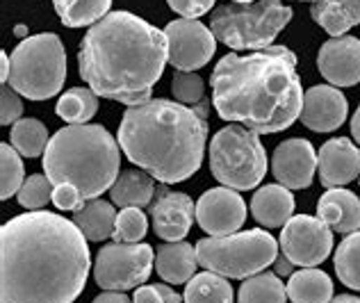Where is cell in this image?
<instances>
[{
  "instance_id": "obj_38",
  "label": "cell",
  "mask_w": 360,
  "mask_h": 303,
  "mask_svg": "<svg viewBox=\"0 0 360 303\" xmlns=\"http://www.w3.org/2000/svg\"><path fill=\"white\" fill-rule=\"evenodd\" d=\"M53 205L58 207V210L75 212L84 205V198L73 185H58V187H53Z\"/></svg>"
},
{
  "instance_id": "obj_5",
  "label": "cell",
  "mask_w": 360,
  "mask_h": 303,
  "mask_svg": "<svg viewBox=\"0 0 360 303\" xmlns=\"http://www.w3.org/2000/svg\"><path fill=\"white\" fill-rule=\"evenodd\" d=\"M119 144L108 128L80 123L58 130L44 153V174L53 187L73 185L84 201L110 192L119 178Z\"/></svg>"
},
{
  "instance_id": "obj_26",
  "label": "cell",
  "mask_w": 360,
  "mask_h": 303,
  "mask_svg": "<svg viewBox=\"0 0 360 303\" xmlns=\"http://www.w3.org/2000/svg\"><path fill=\"white\" fill-rule=\"evenodd\" d=\"M53 7L66 27H84L103 21L112 0H53Z\"/></svg>"
},
{
  "instance_id": "obj_44",
  "label": "cell",
  "mask_w": 360,
  "mask_h": 303,
  "mask_svg": "<svg viewBox=\"0 0 360 303\" xmlns=\"http://www.w3.org/2000/svg\"><path fill=\"white\" fill-rule=\"evenodd\" d=\"M328 303H360V297H352V295H340L335 299H330Z\"/></svg>"
},
{
  "instance_id": "obj_29",
  "label": "cell",
  "mask_w": 360,
  "mask_h": 303,
  "mask_svg": "<svg viewBox=\"0 0 360 303\" xmlns=\"http://www.w3.org/2000/svg\"><path fill=\"white\" fill-rule=\"evenodd\" d=\"M288 288L283 285L278 273L260 271L255 276H249L240 288L238 301L240 303H285Z\"/></svg>"
},
{
  "instance_id": "obj_3",
  "label": "cell",
  "mask_w": 360,
  "mask_h": 303,
  "mask_svg": "<svg viewBox=\"0 0 360 303\" xmlns=\"http://www.w3.org/2000/svg\"><path fill=\"white\" fill-rule=\"evenodd\" d=\"M212 105L224 121L255 132L290 128L303 110L297 55L285 46L226 55L212 71Z\"/></svg>"
},
{
  "instance_id": "obj_9",
  "label": "cell",
  "mask_w": 360,
  "mask_h": 303,
  "mask_svg": "<svg viewBox=\"0 0 360 303\" xmlns=\"http://www.w3.org/2000/svg\"><path fill=\"white\" fill-rule=\"evenodd\" d=\"M210 172L231 189H253L267 174V150L258 132L231 123L210 141Z\"/></svg>"
},
{
  "instance_id": "obj_22",
  "label": "cell",
  "mask_w": 360,
  "mask_h": 303,
  "mask_svg": "<svg viewBox=\"0 0 360 303\" xmlns=\"http://www.w3.org/2000/svg\"><path fill=\"white\" fill-rule=\"evenodd\" d=\"M110 196L119 207H146L155 196V178L144 169H128L115 181Z\"/></svg>"
},
{
  "instance_id": "obj_17",
  "label": "cell",
  "mask_w": 360,
  "mask_h": 303,
  "mask_svg": "<svg viewBox=\"0 0 360 303\" xmlns=\"http://www.w3.org/2000/svg\"><path fill=\"white\" fill-rule=\"evenodd\" d=\"M349 105L345 94L333 84H317L303 94L301 121L315 132H333L345 123Z\"/></svg>"
},
{
  "instance_id": "obj_34",
  "label": "cell",
  "mask_w": 360,
  "mask_h": 303,
  "mask_svg": "<svg viewBox=\"0 0 360 303\" xmlns=\"http://www.w3.org/2000/svg\"><path fill=\"white\" fill-rule=\"evenodd\" d=\"M18 203L27 210H39L49 201H53V183L46 174H32L18 189Z\"/></svg>"
},
{
  "instance_id": "obj_42",
  "label": "cell",
  "mask_w": 360,
  "mask_h": 303,
  "mask_svg": "<svg viewBox=\"0 0 360 303\" xmlns=\"http://www.w3.org/2000/svg\"><path fill=\"white\" fill-rule=\"evenodd\" d=\"M292 267H295V264H292V262L285 258V255H281V258H276V271H278V273H285V276L290 273V276H292Z\"/></svg>"
},
{
  "instance_id": "obj_27",
  "label": "cell",
  "mask_w": 360,
  "mask_h": 303,
  "mask_svg": "<svg viewBox=\"0 0 360 303\" xmlns=\"http://www.w3.org/2000/svg\"><path fill=\"white\" fill-rule=\"evenodd\" d=\"M185 303H233V288L226 281V276H219L214 271H203L187 283Z\"/></svg>"
},
{
  "instance_id": "obj_21",
  "label": "cell",
  "mask_w": 360,
  "mask_h": 303,
  "mask_svg": "<svg viewBox=\"0 0 360 303\" xmlns=\"http://www.w3.org/2000/svg\"><path fill=\"white\" fill-rule=\"evenodd\" d=\"M198 264L196 249L187 242H169L160 244L155 251V269L158 276L169 285H180L194 278V269Z\"/></svg>"
},
{
  "instance_id": "obj_4",
  "label": "cell",
  "mask_w": 360,
  "mask_h": 303,
  "mask_svg": "<svg viewBox=\"0 0 360 303\" xmlns=\"http://www.w3.org/2000/svg\"><path fill=\"white\" fill-rule=\"evenodd\" d=\"M207 105L187 108L178 101L150 98L123 112L119 144L132 165L160 183L172 185L192 178L203 162L207 139Z\"/></svg>"
},
{
  "instance_id": "obj_24",
  "label": "cell",
  "mask_w": 360,
  "mask_h": 303,
  "mask_svg": "<svg viewBox=\"0 0 360 303\" xmlns=\"http://www.w3.org/2000/svg\"><path fill=\"white\" fill-rule=\"evenodd\" d=\"M73 224L89 242H103L115 233L117 210L115 205L103 201V198H91V201H84L80 210L73 212Z\"/></svg>"
},
{
  "instance_id": "obj_30",
  "label": "cell",
  "mask_w": 360,
  "mask_h": 303,
  "mask_svg": "<svg viewBox=\"0 0 360 303\" xmlns=\"http://www.w3.org/2000/svg\"><path fill=\"white\" fill-rule=\"evenodd\" d=\"M12 146L21 153L23 157H39L49 148V130L41 121L37 119H21L12 126L9 132Z\"/></svg>"
},
{
  "instance_id": "obj_45",
  "label": "cell",
  "mask_w": 360,
  "mask_h": 303,
  "mask_svg": "<svg viewBox=\"0 0 360 303\" xmlns=\"http://www.w3.org/2000/svg\"><path fill=\"white\" fill-rule=\"evenodd\" d=\"M233 3H253V0H233Z\"/></svg>"
},
{
  "instance_id": "obj_39",
  "label": "cell",
  "mask_w": 360,
  "mask_h": 303,
  "mask_svg": "<svg viewBox=\"0 0 360 303\" xmlns=\"http://www.w3.org/2000/svg\"><path fill=\"white\" fill-rule=\"evenodd\" d=\"M167 3L183 18H198L210 12L214 0H167Z\"/></svg>"
},
{
  "instance_id": "obj_40",
  "label": "cell",
  "mask_w": 360,
  "mask_h": 303,
  "mask_svg": "<svg viewBox=\"0 0 360 303\" xmlns=\"http://www.w3.org/2000/svg\"><path fill=\"white\" fill-rule=\"evenodd\" d=\"M91 303H132L123 292H103Z\"/></svg>"
},
{
  "instance_id": "obj_2",
  "label": "cell",
  "mask_w": 360,
  "mask_h": 303,
  "mask_svg": "<svg viewBox=\"0 0 360 303\" xmlns=\"http://www.w3.org/2000/svg\"><path fill=\"white\" fill-rule=\"evenodd\" d=\"M167 62V34L130 12H110L91 25L78 53L80 78L98 96L128 108L150 101Z\"/></svg>"
},
{
  "instance_id": "obj_7",
  "label": "cell",
  "mask_w": 360,
  "mask_h": 303,
  "mask_svg": "<svg viewBox=\"0 0 360 303\" xmlns=\"http://www.w3.org/2000/svg\"><path fill=\"white\" fill-rule=\"evenodd\" d=\"M66 80V51L58 34L27 37L12 53V89L23 98L46 101L62 89Z\"/></svg>"
},
{
  "instance_id": "obj_31",
  "label": "cell",
  "mask_w": 360,
  "mask_h": 303,
  "mask_svg": "<svg viewBox=\"0 0 360 303\" xmlns=\"http://www.w3.org/2000/svg\"><path fill=\"white\" fill-rule=\"evenodd\" d=\"M335 273L347 288L360 292V231L347 235L338 246Z\"/></svg>"
},
{
  "instance_id": "obj_15",
  "label": "cell",
  "mask_w": 360,
  "mask_h": 303,
  "mask_svg": "<svg viewBox=\"0 0 360 303\" xmlns=\"http://www.w3.org/2000/svg\"><path fill=\"white\" fill-rule=\"evenodd\" d=\"M317 172V153L308 139L281 141L271 155V174L288 189L310 187Z\"/></svg>"
},
{
  "instance_id": "obj_6",
  "label": "cell",
  "mask_w": 360,
  "mask_h": 303,
  "mask_svg": "<svg viewBox=\"0 0 360 303\" xmlns=\"http://www.w3.org/2000/svg\"><path fill=\"white\" fill-rule=\"evenodd\" d=\"M292 21V9L281 0L229 3L212 12L210 30L233 51H264Z\"/></svg>"
},
{
  "instance_id": "obj_14",
  "label": "cell",
  "mask_w": 360,
  "mask_h": 303,
  "mask_svg": "<svg viewBox=\"0 0 360 303\" xmlns=\"http://www.w3.org/2000/svg\"><path fill=\"white\" fill-rule=\"evenodd\" d=\"M153 231L165 242H183L192 228L196 205L187 194L174 192L169 187H158L153 201L148 205Z\"/></svg>"
},
{
  "instance_id": "obj_1",
  "label": "cell",
  "mask_w": 360,
  "mask_h": 303,
  "mask_svg": "<svg viewBox=\"0 0 360 303\" xmlns=\"http://www.w3.org/2000/svg\"><path fill=\"white\" fill-rule=\"evenodd\" d=\"M87 238L60 214L30 210L0 228V301L73 303L84 290Z\"/></svg>"
},
{
  "instance_id": "obj_33",
  "label": "cell",
  "mask_w": 360,
  "mask_h": 303,
  "mask_svg": "<svg viewBox=\"0 0 360 303\" xmlns=\"http://www.w3.org/2000/svg\"><path fill=\"white\" fill-rule=\"evenodd\" d=\"M146 231H148V219L139 207H121L112 238L119 244H137L139 240H144Z\"/></svg>"
},
{
  "instance_id": "obj_8",
  "label": "cell",
  "mask_w": 360,
  "mask_h": 303,
  "mask_svg": "<svg viewBox=\"0 0 360 303\" xmlns=\"http://www.w3.org/2000/svg\"><path fill=\"white\" fill-rule=\"evenodd\" d=\"M196 258L207 271L226 278H249L276 262L278 244L267 231L253 228L196 242Z\"/></svg>"
},
{
  "instance_id": "obj_10",
  "label": "cell",
  "mask_w": 360,
  "mask_h": 303,
  "mask_svg": "<svg viewBox=\"0 0 360 303\" xmlns=\"http://www.w3.org/2000/svg\"><path fill=\"white\" fill-rule=\"evenodd\" d=\"M155 267V251L148 244H105L94 262V281L101 290H137Z\"/></svg>"
},
{
  "instance_id": "obj_11",
  "label": "cell",
  "mask_w": 360,
  "mask_h": 303,
  "mask_svg": "<svg viewBox=\"0 0 360 303\" xmlns=\"http://www.w3.org/2000/svg\"><path fill=\"white\" fill-rule=\"evenodd\" d=\"M333 249V231L319 217L297 214L283 226L281 251L297 267H317Z\"/></svg>"
},
{
  "instance_id": "obj_16",
  "label": "cell",
  "mask_w": 360,
  "mask_h": 303,
  "mask_svg": "<svg viewBox=\"0 0 360 303\" xmlns=\"http://www.w3.org/2000/svg\"><path fill=\"white\" fill-rule=\"evenodd\" d=\"M317 66L333 87H354L360 82V39L342 34L324 41L317 55Z\"/></svg>"
},
{
  "instance_id": "obj_20",
  "label": "cell",
  "mask_w": 360,
  "mask_h": 303,
  "mask_svg": "<svg viewBox=\"0 0 360 303\" xmlns=\"http://www.w3.org/2000/svg\"><path fill=\"white\" fill-rule=\"evenodd\" d=\"M251 214L260 226L281 228L295 214V196L285 185H264L251 198Z\"/></svg>"
},
{
  "instance_id": "obj_43",
  "label": "cell",
  "mask_w": 360,
  "mask_h": 303,
  "mask_svg": "<svg viewBox=\"0 0 360 303\" xmlns=\"http://www.w3.org/2000/svg\"><path fill=\"white\" fill-rule=\"evenodd\" d=\"M352 135H354V139L358 141V146H360V105L356 110V115L352 117Z\"/></svg>"
},
{
  "instance_id": "obj_19",
  "label": "cell",
  "mask_w": 360,
  "mask_h": 303,
  "mask_svg": "<svg viewBox=\"0 0 360 303\" xmlns=\"http://www.w3.org/2000/svg\"><path fill=\"white\" fill-rule=\"evenodd\" d=\"M317 217L330 231L352 235L360 231V201L349 189L330 187L317 203Z\"/></svg>"
},
{
  "instance_id": "obj_35",
  "label": "cell",
  "mask_w": 360,
  "mask_h": 303,
  "mask_svg": "<svg viewBox=\"0 0 360 303\" xmlns=\"http://www.w3.org/2000/svg\"><path fill=\"white\" fill-rule=\"evenodd\" d=\"M172 94L183 105H201L205 84L194 71H176L172 80Z\"/></svg>"
},
{
  "instance_id": "obj_18",
  "label": "cell",
  "mask_w": 360,
  "mask_h": 303,
  "mask_svg": "<svg viewBox=\"0 0 360 303\" xmlns=\"http://www.w3.org/2000/svg\"><path fill=\"white\" fill-rule=\"evenodd\" d=\"M317 172L324 187H342L360 176V150L352 139L333 137L317 153Z\"/></svg>"
},
{
  "instance_id": "obj_46",
  "label": "cell",
  "mask_w": 360,
  "mask_h": 303,
  "mask_svg": "<svg viewBox=\"0 0 360 303\" xmlns=\"http://www.w3.org/2000/svg\"><path fill=\"white\" fill-rule=\"evenodd\" d=\"M308 3H317V0H308Z\"/></svg>"
},
{
  "instance_id": "obj_28",
  "label": "cell",
  "mask_w": 360,
  "mask_h": 303,
  "mask_svg": "<svg viewBox=\"0 0 360 303\" xmlns=\"http://www.w3.org/2000/svg\"><path fill=\"white\" fill-rule=\"evenodd\" d=\"M55 112L71 126L87 123L98 112V94L91 87H71L66 94H62Z\"/></svg>"
},
{
  "instance_id": "obj_32",
  "label": "cell",
  "mask_w": 360,
  "mask_h": 303,
  "mask_svg": "<svg viewBox=\"0 0 360 303\" xmlns=\"http://www.w3.org/2000/svg\"><path fill=\"white\" fill-rule=\"evenodd\" d=\"M23 172L21 153L12 144L0 146V198L3 201H7L12 194H18V189L25 183Z\"/></svg>"
},
{
  "instance_id": "obj_25",
  "label": "cell",
  "mask_w": 360,
  "mask_h": 303,
  "mask_svg": "<svg viewBox=\"0 0 360 303\" xmlns=\"http://www.w3.org/2000/svg\"><path fill=\"white\" fill-rule=\"evenodd\" d=\"M288 297L292 303H328L333 299V281L315 267H301L288 281Z\"/></svg>"
},
{
  "instance_id": "obj_13",
  "label": "cell",
  "mask_w": 360,
  "mask_h": 303,
  "mask_svg": "<svg viewBox=\"0 0 360 303\" xmlns=\"http://www.w3.org/2000/svg\"><path fill=\"white\" fill-rule=\"evenodd\" d=\"M196 221L210 238L238 233L246 221V203L238 189L214 187L196 201Z\"/></svg>"
},
{
  "instance_id": "obj_23",
  "label": "cell",
  "mask_w": 360,
  "mask_h": 303,
  "mask_svg": "<svg viewBox=\"0 0 360 303\" xmlns=\"http://www.w3.org/2000/svg\"><path fill=\"white\" fill-rule=\"evenodd\" d=\"M310 14L330 37H342L354 25H360V0H317Z\"/></svg>"
},
{
  "instance_id": "obj_36",
  "label": "cell",
  "mask_w": 360,
  "mask_h": 303,
  "mask_svg": "<svg viewBox=\"0 0 360 303\" xmlns=\"http://www.w3.org/2000/svg\"><path fill=\"white\" fill-rule=\"evenodd\" d=\"M183 297L169 288V283H158V285H139L135 290L132 303H180Z\"/></svg>"
},
{
  "instance_id": "obj_41",
  "label": "cell",
  "mask_w": 360,
  "mask_h": 303,
  "mask_svg": "<svg viewBox=\"0 0 360 303\" xmlns=\"http://www.w3.org/2000/svg\"><path fill=\"white\" fill-rule=\"evenodd\" d=\"M9 75H12V60H9L7 53H3V55H0V82L7 84Z\"/></svg>"
},
{
  "instance_id": "obj_37",
  "label": "cell",
  "mask_w": 360,
  "mask_h": 303,
  "mask_svg": "<svg viewBox=\"0 0 360 303\" xmlns=\"http://www.w3.org/2000/svg\"><path fill=\"white\" fill-rule=\"evenodd\" d=\"M18 96H21V94L16 89H9L7 84H3V91H0V123H3V126H12V123L21 121L23 103Z\"/></svg>"
},
{
  "instance_id": "obj_12",
  "label": "cell",
  "mask_w": 360,
  "mask_h": 303,
  "mask_svg": "<svg viewBox=\"0 0 360 303\" xmlns=\"http://www.w3.org/2000/svg\"><path fill=\"white\" fill-rule=\"evenodd\" d=\"M169 41V64L178 71H196L212 60L217 51L214 34L196 18H176L165 27Z\"/></svg>"
}]
</instances>
